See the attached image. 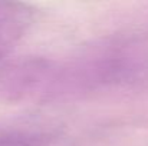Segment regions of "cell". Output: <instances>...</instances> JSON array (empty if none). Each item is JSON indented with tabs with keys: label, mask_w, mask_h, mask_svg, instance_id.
<instances>
[{
	"label": "cell",
	"mask_w": 148,
	"mask_h": 146,
	"mask_svg": "<svg viewBox=\"0 0 148 146\" xmlns=\"http://www.w3.org/2000/svg\"><path fill=\"white\" fill-rule=\"evenodd\" d=\"M35 10L27 3L0 0V60H3L27 33Z\"/></svg>",
	"instance_id": "obj_1"
},
{
	"label": "cell",
	"mask_w": 148,
	"mask_h": 146,
	"mask_svg": "<svg viewBox=\"0 0 148 146\" xmlns=\"http://www.w3.org/2000/svg\"><path fill=\"white\" fill-rule=\"evenodd\" d=\"M53 135L30 128L0 129V146H49Z\"/></svg>",
	"instance_id": "obj_2"
}]
</instances>
